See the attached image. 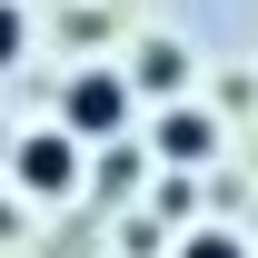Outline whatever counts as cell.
<instances>
[{"label": "cell", "mask_w": 258, "mask_h": 258, "mask_svg": "<svg viewBox=\"0 0 258 258\" xmlns=\"http://www.w3.org/2000/svg\"><path fill=\"white\" fill-rule=\"evenodd\" d=\"M10 179H20V199H70V189H80V149H70V129L20 139V149H10Z\"/></svg>", "instance_id": "cell-1"}, {"label": "cell", "mask_w": 258, "mask_h": 258, "mask_svg": "<svg viewBox=\"0 0 258 258\" xmlns=\"http://www.w3.org/2000/svg\"><path fill=\"white\" fill-rule=\"evenodd\" d=\"M60 119H70V139L119 129V119H129V80H119V70H80V80H70V99H60Z\"/></svg>", "instance_id": "cell-2"}, {"label": "cell", "mask_w": 258, "mask_h": 258, "mask_svg": "<svg viewBox=\"0 0 258 258\" xmlns=\"http://www.w3.org/2000/svg\"><path fill=\"white\" fill-rule=\"evenodd\" d=\"M209 149H219V119L209 109H169L159 119V159H209Z\"/></svg>", "instance_id": "cell-3"}, {"label": "cell", "mask_w": 258, "mask_h": 258, "mask_svg": "<svg viewBox=\"0 0 258 258\" xmlns=\"http://www.w3.org/2000/svg\"><path fill=\"white\" fill-rule=\"evenodd\" d=\"M139 80H149V90H179V50L149 40V50H139Z\"/></svg>", "instance_id": "cell-4"}, {"label": "cell", "mask_w": 258, "mask_h": 258, "mask_svg": "<svg viewBox=\"0 0 258 258\" xmlns=\"http://www.w3.org/2000/svg\"><path fill=\"white\" fill-rule=\"evenodd\" d=\"M20 50H30V20H20V0H0V70L20 60Z\"/></svg>", "instance_id": "cell-5"}, {"label": "cell", "mask_w": 258, "mask_h": 258, "mask_svg": "<svg viewBox=\"0 0 258 258\" xmlns=\"http://www.w3.org/2000/svg\"><path fill=\"white\" fill-rule=\"evenodd\" d=\"M139 169H149L139 149H109V159H99V189H139Z\"/></svg>", "instance_id": "cell-6"}, {"label": "cell", "mask_w": 258, "mask_h": 258, "mask_svg": "<svg viewBox=\"0 0 258 258\" xmlns=\"http://www.w3.org/2000/svg\"><path fill=\"white\" fill-rule=\"evenodd\" d=\"M179 258H248V248H238L228 228H199V238H179Z\"/></svg>", "instance_id": "cell-7"}]
</instances>
